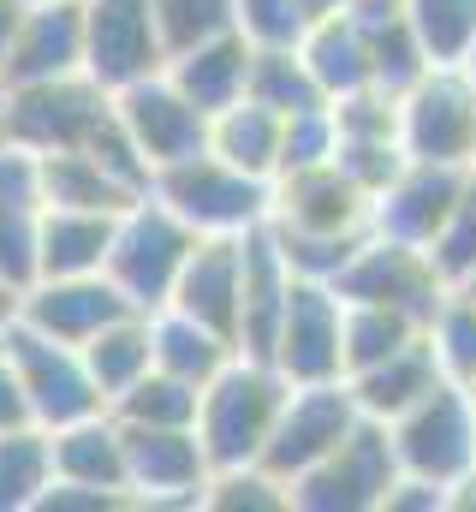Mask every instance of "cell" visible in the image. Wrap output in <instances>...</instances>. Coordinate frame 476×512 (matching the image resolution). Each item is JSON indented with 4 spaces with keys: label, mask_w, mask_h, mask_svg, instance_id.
<instances>
[{
    "label": "cell",
    "mask_w": 476,
    "mask_h": 512,
    "mask_svg": "<svg viewBox=\"0 0 476 512\" xmlns=\"http://www.w3.org/2000/svg\"><path fill=\"white\" fill-rule=\"evenodd\" d=\"M292 382L268 364V358H244L203 387V411H197V435H203V453L215 471H238V465H262L268 453V435L280 423V405H286Z\"/></svg>",
    "instance_id": "obj_1"
},
{
    "label": "cell",
    "mask_w": 476,
    "mask_h": 512,
    "mask_svg": "<svg viewBox=\"0 0 476 512\" xmlns=\"http://www.w3.org/2000/svg\"><path fill=\"white\" fill-rule=\"evenodd\" d=\"M155 197L191 227V233H250L274 215V179H256L215 149L179 167L155 173Z\"/></svg>",
    "instance_id": "obj_2"
},
{
    "label": "cell",
    "mask_w": 476,
    "mask_h": 512,
    "mask_svg": "<svg viewBox=\"0 0 476 512\" xmlns=\"http://www.w3.org/2000/svg\"><path fill=\"white\" fill-rule=\"evenodd\" d=\"M203 233H191L155 191L137 197L125 215H119V233H114V251H108V274L119 280V292L137 304V310H167L173 286H179V268Z\"/></svg>",
    "instance_id": "obj_3"
},
{
    "label": "cell",
    "mask_w": 476,
    "mask_h": 512,
    "mask_svg": "<svg viewBox=\"0 0 476 512\" xmlns=\"http://www.w3.org/2000/svg\"><path fill=\"white\" fill-rule=\"evenodd\" d=\"M405 477L399 465V447H393V429L363 417L346 447L328 453L316 471H304L292 483V507L298 512H381L387 507V489Z\"/></svg>",
    "instance_id": "obj_4"
},
{
    "label": "cell",
    "mask_w": 476,
    "mask_h": 512,
    "mask_svg": "<svg viewBox=\"0 0 476 512\" xmlns=\"http://www.w3.org/2000/svg\"><path fill=\"white\" fill-rule=\"evenodd\" d=\"M399 143L411 161L476 167V72L471 66H429L399 96Z\"/></svg>",
    "instance_id": "obj_5"
},
{
    "label": "cell",
    "mask_w": 476,
    "mask_h": 512,
    "mask_svg": "<svg viewBox=\"0 0 476 512\" xmlns=\"http://www.w3.org/2000/svg\"><path fill=\"white\" fill-rule=\"evenodd\" d=\"M114 114V90H102L90 72L48 78V84H18L6 90V143H24L36 155L54 149H84L96 126Z\"/></svg>",
    "instance_id": "obj_6"
},
{
    "label": "cell",
    "mask_w": 476,
    "mask_h": 512,
    "mask_svg": "<svg viewBox=\"0 0 476 512\" xmlns=\"http://www.w3.org/2000/svg\"><path fill=\"white\" fill-rule=\"evenodd\" d=\"M393 429V447H399V465L411 477H429L441 489H453L459 477L476 471V399L465 382H447L435 387L417 411H405Z\"/></svg>",
    "instance_id": "obj_7"
},
{
    "label": "cell",
    "mask_w": 476,
    "mask_h": 512,
    "mask_svg": "<svg viewBox=\"0 0 476 512\" xmlns=\"http://www.w3.org/2000/svg\"><path fill=\"white\" fill-rule=\"evenodd\" d=\"M340 298L352 304H393V310H411L417 322H435L441 304H447V274L435 268V256L423 245H405V239H387L369 227V239L357 245V256L346 262V274L334 280Z\"/></svg>",
    "instance_id": "obj_8"
},
{
    "label": "cell",
    "mask_w": 476,
    "mask_h": 512,
    "mask_svg": "<svg viewBox=\"0 0 476 512\" xmlns=\"http://www.w3.org/2000/svg\"><path fill=\"white\" fill-rule=\"evenodd\" d=\"M292 387L310 382H346V298L328 280H292L274 358H268Z\"/></svg>",
    "instance_id": "obj_9"
},
{
    "label": "cell",
    "mask_w": 476,
    "mask_h": 512,
    "mask_svg": "<svg viewBox=\"0 0 476 512\" xmlns=\"http://www.w3.org/2000/svg\"><path fill=\"white\" fill-rule=\"evenodd\" d=\"M6 358L18 364L30 411H36L42 429H66V423H84V417L108 411V399H102V387H96L78 346H60V340L36 334L30 322H12L6 328Z\"/></svg>",
    "instance_id": "obj_10"
},
{
    "label": "cell",
    "mask_w": 476,
    "mask_h": 512,
    "mask_svg": "<svg viewBox=\"0 0 476 512\" xmlns=\"http://www.w3.org/2000/svg\"><path fill=\"white\" fill-rule=\"evenodd\" d=\"M357 423H363V411H357V399H352V382L292 387L286 405H280V423H274V435H268L262 465H268L274 477L298 483L304 471H316L328 453L346 447V435H352Z\"/></svg>",
    "instance_id": "obj_11"
},
{
    "label": "cell",
    "mask_w": 476,
    "mask_h": 512,
    "mask_svg": "<svg viewBox=\"0 0 476 512\" xmlns=\"http://www.w3.org/2000/svg\"><path fill=\"white\" fill-rule=\"evenodd\" d=\"M84 72L114 96L137 78L167 72L155 0H84Z\"/></svg>",
    "instance_id": "obj_12"
},
{
    "label": "cell",
    "mask_w": 476,
    "mask_h": 512,
    "mask_svg": "<svg viewBox=\"0 0 476 512\" xmlns=\"http://www.w3.org/2000/svg\"><path fill=\"white\" fill-rule=\"evenodd\" d=\"M119 120L125 131L137 137V149H143V161L161 173V167H179V161H197V155H209V137H215V114H203L167 72H155V78H137V84H125L114 96Z\"/></svg>",
    "instance_id": "obj_13"
},
{
    "label": "cell",
    "mask_w": 476,
    "mask_h": 512,
    "mask_svg": "<svg viewBox=\"0 0 476 512\" xmlns=\"http://www.w3.org/2000/svg\"><path fill=\"white\" fill-rule=\"evenodd\" d=\"M125 435V477L137 507H203V489L215 477L197 429H155V423H119Z\"/></svg>",
    "instance_id": "obj_14"
},
{
    "label": "cell",
    "mask_w": 476,
    "mask_h": 512,
    "mask_svg": "<svg viewBox=\"0 0 476 512\" xmlns=\"http://www.w3.org/2000/svg\"><path fill=\"white\" fill-rule=\"evenodd\" d=\"M268 221L292 227V233H369L375 197L340 161H322V167H298V173L274 179V215Z\"/></svg>",
    "instance_id": "obj_15"
},
{
    "label": "cell",
    "mask_w": 476,
    "mask_h": 512,
    "mask_svg": "<svg viewBox=\"0 0 476 512\" xmlns=\"http://www.w3.org/2000/svg\"><path fill=\"white\" fill-rule=\"evenodd\" d=\"M137 304L119 292V280L102 268V274H66V280H36L24 292V310L18 322H30L36 334L60 340V346H90L108 322L131 316Z\"/></svg>",
    "instance_id": "obj_16"
},
{
    "label": "cell",
    "mask_w": 476,
    "mask_h": 512,
    "mask_svg": "<svg viewBox=\"0 0 476 512\" xmlns=\"http://www.w3.org/2000/svg\"><path fill=\"white\" fill-rule=\"evenodd\" d=\"M465 179L471 167H447V161H405V173L375 197V233L387 239H405V245H435L441 227L453 221L459 197H465Z\"/></svg>",
    "instance_id": "obj_17"
},
{
    "label": "cell",
    "mask_w": 476,
    "mask_h": 512,
    "mask_svg": "<svg viewBox=\"0 0 476 512\" xmlns=\"http://www.w3.org/2000/svg\"><path fill=\"white\" fill-rule=\"evenodd\" d=\"M173 310L209 322L215 334H227L238 346V322H244V233H203L185 268H179V286L167 298Z\"/></svg>",
    "instance_id": "obj_18"
},
{
    "label": "cell",
    "mask_w": 476,
    "mask_h": 512,
    "mask_svg": "<svg viewBox=\"0 0 476 512\" xmlns=\"http://www.w3.org/2000/svg\"><path fill=\"white\" fill-rule=\"evenodd\" d=\"M84 72V0H30L18 42L0 60V84H48Z\"/></svg>",
    "instance_id": "obj_19"
},
{
    "label": "cell",
    "mask_w": 476,
    "mask_h": 512,
    "mask_svg": "<svg viewBox=\"0 0 476 512\" xmlns=\"http://www.w3.org/2000/svg\"><path fill=\"white\" fill-rule=\"evenodd\" d=\"M346 382H352V399H357L363 417H375V423H399L405 411H417L435 387L447 382V370H441V358H435V340L423 334L417 346L393 352L387 364L357 370V376H346Z\"/></svg>",
    "instance_id": "obj_20"
},
{
    "label": "cell",
    "mask_w": 476,
    "mask_h": 512,
    "mask_svg": "<svg viewBox=\"0 0 476 512\" xmlns=\"http://www.w3.org/2000/svg\"><path fill=\"white\" fill-rule=\"evenodd\" d=\"M125 215V209H119ZM119 215L108 209H48L42 203V233H36V280H66V274H102L114 251Z\"/></svg>",
    "instance_id": "obj_21"
},
{
    "label": "cell",
    "mask_w": 476,
    "mask_h": 512,
    "mask_svg": "<svg viewBox=\"0 0 476 512\" xmlns=\"http://www.w3.org/2000/svg\"><path fill=\"white\" fill-rule=\"evenodd\" d=\"M250 60H256V42H250L244 30H227V36H215V42H197V48L173 54V60H167V78H173L203 114H221V108H233V102L250 96Z\"/></svg>",
    "instance_id": "obj_22"
},
{
    "label": "cell",
    "mask_w": 476,
    "mask_h": 512,
    "mask_svg": "<svg viewBox=\"0 0 476 512\" xmlns=\"http://www.w3.org/2000/svg\"><path fill=\"white\" fill-rule=\"evenodd\" d=\"M298 48H304V60H310V72H316V84H322L328 102L357 96V90L375 84V54H369V18L363 12H328V18H316Z\"/></svg>",
    "instance_id": "obj_23"
},
{
    "label": "cell",
    "mask_w": 476,
    "mask_h": 512,
    "mask_svg": "<svg viewBox=\"0 0 476 512\" xmlns=\"http://www.w3.org/2000/svg\"><path fill=\"white\" fill-rule=\"evenodd\" d=\"M54 477L66 483H96V489H125L131 495V477H125V435H119L114 411H96L84 423H66L54 429ZM137 501V495H131Z\"/></svg>",
    "instance_id": "obj_24"
},
{
    "label": "cell",
    "mask_w": 476,
    "mask_h": 512,
    "mask_svg": "<svg viewBox=\"0 0 476 512\" xmlns=\"http://www.w3.org/2000/svg\"><path fill=\"white\" fill-rule=\"evenodd\" d=\"M149 328H155V370H173V376H185L197 387H209L238 358V346L227 334H215L209 322H197V316H185L173 304L155 310Z\"/></svg>",
    "instance_id": "obj_25"
},
{
    "label": "cell",
    "mask_w": 476,
    "mask_h": 512,
    "mask_svg": "<svg viewBox=\"0 0 476 512\" xmlns=\"http://www.w3.org/2000/svg\"><path fill=\"white\" fill-rule=\"evenodd\" d=\"M280 143H286V114L262 108L256 96L221 108L215 114V137H209V149L221 161H233V167L256 173V179H280Z\"/></svg>",
    "instance_id": "obj_26"
},
{
    "label": "cell",
    "mask_w": 476,
    "mask_h": 512,
    "mask_svg": "<svg viewBox=\"0 0 476 512\" xmlns=\"http://www.w3.org/2000/svg\"><path fill=\"white\" fill-rule=\"evenodd\" d=\"M78 352H84L90 376L102 387V399L114 405L125 387H137L155 370V328H149V310H131V316L108 322V328H102L90 346H78Z\"/></svg>",
    "instance_id": "obj_27"
},
{
    "label": "cell",
    "mask_w": 476,
    "mask_h": 512,
    "mask_svg": "<svg viewBox=\"0 0 476 512\" xmlns=\"http://www.w3.org/2000/svg\"><path fill=\"white\" fill-rule=\"evenodd\" d=\"M42 203L48 209H108V215H119L137 197L90 149H54V155H42Z\"/></svg>",
    "instance_id": "obj_28"
},
{
    "label": "cell",
    "mask_w": 476,
    "mask_h": 512,
    "mask_svg": "<svg viewBox=\"0 0 476 512\" xmlns=\"http://www.w3.org/2000/svg\"><path fill=\"white\" fill-rule=\"evenodd\" d=\"M54 483V429L24 423L0 435V512H30L42 507Z\"/></svg>",
    "instance_id": "obj_29"
},
{
    "label": "cell",
    "mask_w": 476,
    "mask_h": 512,
    "mask_svg": "<svg viewBox=\"0 0 476 512\" xmlns=\"http://www.w3.org/2000/svg\"><path fill=\"white\" fill-rule=\"evenodd\" d=\"M429 334V322H417L411 310H393V304H352L346 298V376L369 370V364H387L393 352L417 346Z\"/></svg>",
    "instance_id": "obj_30"
},
{
    "label": "cell",
    "mask_w": 476,
    "mask_h": 512,
    "mask_svg": "<svg viewBox=\"0 0 476 512\" xmlns=\"http://www.w3.org/2000/svg\"><path fill=\"white\" fill-rule=\"evenodd\" d=\"M250 96L262 108L286 114V120L310 114V108H328V96H322L304 48H256V60H250Z\"/></svg>",
    "instance_id": "obj_31"
},
{
    "label": "cell",
    "mask_w": 476,
    "mask_h": 512,
    "mask_svg": "<svg viewBox=\"0 0 476 512\" xmlns=\"http://www.w3.org/2000/svg\"><path fill=\"white\" fill-rule=\"evenodd\" d=\"M119 423H155V429H197V411H203V387L173 376V370H149L137 387H125L114 405Z\"/></svg>",
    "instance_id": "obj_32"
},
{
    "label": "cell",
    "mask_w": 476,
    "mask_h": 512,
    "mask_svg": "<svg viewBox=\"0 0 476 512\" xmlns=\"http://www.w3.org/2000/svg\"><path fill=\"white\" fill-rule=\"evenodd\" d=\"M405 24L417 30L423 54L435 66L476 60V0H405Z\"/></svg>",
    "instance_id": "obj_33"
},
{
    "label": "cell",
    "mask_w": 476,
    "mask_h": 512,
    "mask_svg": "<svg viewBox=\"0 0 476 512\" xmlns=\"http://www.w3.org/2000/svg\"><path fill=\"white\" fill-rule=\"evenodd\" d=\"M369 54H375V90H387V96H405V90L435 66V60L423 54L417 30L405 24V12L369 18Z\"/></svg>",
    "instance_id": "obj_34"
},
{
    "label": "cell",
    "mask_w": 476,
    "mask_h": 512,
    "mask_svg": "<svg viewBox=\"0 0 476 512\" xmlns=\"http://www.w3.org/2000/svg\"><path fill=\"white\" fill-rule=\"evenodd\" d=\"M155 24H161L167 60H173L197 42H215V36L238 30V0H155Z\"/></svg>",
    "instance_id": "obj_35"
},
{
    "label": "cell",
    "mask_w": 476,
    "mask_h": 512,
    "mask_svg": "<svg viewBox=\"0 0 476 512\" xmlns=\"http://www.w3.org/2000/svg\"><path fill=\"white\" fill-rule=\"evenodd\" d=\"M209 512H286L292 507V483L274 477L268 465H238V471H215L203 489Z\"/></svg>",
    "instance_id": "obj_36"
},
{
    "label": "cell",
    "mask_w": 476,
    "mask_h": 512,
    "mask_svg": "<svg viewBox=\"0 0 476 512\" xmlns=\"http://www.w3.org/2000/svg\"><path fill=\"white\" fill-rule=\"evenodd\" d=\"M429 340H435V358H441V370L453 376V382H476V298L471 292H447V304H441V316L429 322Z\"/></svg>",
    "instance_id": "obj_37"
},
{
    "label": "cell",
    "mask_w": 476,
    "mask_h": 512,
    "mask_svg": "<svg viewBox=\"0 0 476 512\" xmlns=\"http://www.w3.org/2000/svg\"><path fill=\"white\" fill-rule=\"evenodd\" d=\"M268 227H274V221H268ZM274 239H280V251H286V262H292L298 280H328V286H334L369 233H292V227H274Z\"/></svg>",
    "instance_id": "obj_38"
},
{
    "label": "cell",
    "mask_w": 476,
    "mask_h": 512,
    "mask_svg": "<svg viewBox=\"0 0 476 512\" xmlns=\"http://www.w3.org/2000/svg\"><path fill=\"white\" fill-rule=\"evenodd\" d=\"M36 233H42V209H24V203H0V274L30 292L36 286Z\"/></svg>",
    "instance_id": "obj_39"
},
{
    "label": "cell",
    "mask_w": 476,
    "mask_h": 512,
    "mask_svg": "<svg viewBox=\"0 0 476 512\" xmlns=\"http://www.w3.org/2000/svg\"><path fill=\"white\" fill-rule=\"evenodd\" d=\"M334 149H340L334 102H328V108H310V114H292V120H286V143H280V173L322 167V161H334Z\"/></svg>",
    "instance_id": "obj_40"
},
{
    "label": "cell",
    "mask_w": 476,
    "mask_h": 512,
    "mask_svg": "<svg viewBox=\"0 0 476 512\" xmlns=\"http://www.w3.org/2000/svg\"><path fill=\"white\" fill-rule=\"evenodd\" d=\"M238 30L256 48H298L310 30L304 0H238Z\"/></svg>",
    "instance_id": "obj_41"
},
{
    "label": "cell",
    "mask_w": 476,
    "mask_h": 512,
    "mask_svg": "<svg viewBox=\"0 0 476 512\" xmlns=\"http://www.w3.org/2000/svg\"><path fill=\"white\" fill-rule=\"evenodd\" d=\"M429 256H435V268L447 274V286H459L465 274H476V167H471V179H465V197H459L453 221H447L441 239L429 245Z\"/></svg>",
    "instance_id": "obj_42"
},
{
    "label": "cell",
    "mask_w": 476,
    "mask_h": 512,
    "mask_svg": "<svg viewBox=\"0 0 476 512\" xmlns=\"http://www.w3.org/2000/svg\"><path fill=\"white\" fill-rule=\"evenodd\" d=\"M119 507H137V501H131L125 489H96V483H66V477H54L36 512H119Z\"/></svg>",
    "instance_id": "obj_43"
},
{
    "label": "cell",
    "mask_w": 476,
    "mask_h": 512,
    "mask_svg": "<svg viewBox=\"0 0 476 512\" xmlns=\"http://www.w3.org/2000/svg\"><path fill=\"white\" fill-rule=\"evenodd\" d=\"M24 423H36V411H30V393H24L18 364H12L6 346H0V435H6V429H24Z\"/></svg>",
    "instance_id": "obj_44"
},
{
    "label": "cell",
    "mask_w": 476,
    "mask_h": 512,
    "mask_svg": "<svg viewBox=\"0 0 476 512\" xmlns=\"http://www.w3.org/2000/svg\"><path fill=\"white\" fill-rule=\"evenodd\" d=\"M381 512H447V489L441 483H429V477H399L393 489H387V507Z\"/></svg>",
    "instance_id": "obj_45"
},
{
    "label": "cell",
    "mask_w": 476,
    "mask_h": 512,
    "mask_svg": "<svg viewBox=\"0 0 476 512\" xmlns=\"http://www.w3.org/2000/svg\"><path fill=\"white\" fill-rule=\"evenodd\" d=\"M24 12H30V0H0V60H6V48L18 42V24H24Z\"/></svg>",
    "instance_id": "obj_46"
},
{
    "label": "cell",
    "mask_w": 476,
    "mask_h": 512,
    "mask_svg": "<svg viewBox=\"0 0 476 512\" xmlns=\"http://www.w3.org/2000/svg\"><path fill=\"white\" fill-rule=\"evenodd\" d=\"M18 310H24V292H18V286H12V280L0 274V334H6L12 322H18Z\"/></svg>",
    "instance_id": "obj_47"
},
{
    "label": "cell",
    "mask_w": 476,
    "mask_h": 512,
    "mask_svg": "<svg viewBox=\"0 0 476 512\" xmlns=\"http://www.w3.org/2000/svg\"><path fill=\"white\" fill-rule=\"evenodd\" d=\"M352 12H363V18H393V12H405V0H352Z\"/></svg>",
    "instance_id": "obj_48"
},
{
    "label": "cell",
    "mask_w": 476,
    "mask_h": 512,
    "mask_svg": "<svg viewBox=\"0 0 476 512\" xmlns=\"http://www.w3.org/2000/svg\"><path fill=\"white\" fill-rule=\"evenodd\" d=\"M304 12H310V24H316V18H328V12H352V0H304Z\"/></svg>",
    "instance_id": "obj_49"
},
{
    "label": "cell",
    "mask_w": 476,
    "mask_h": 512,
    "mask_svg": "<svg viewBox=\"0 0 476 512\" xmlns=\"http://www.w3.org/2000/svg\"><path fill=\"white\" fill-rule=\"evenodd\" d=\"M459 292H471V298H476V274H465V280H459Z\"/></svg>",
    "instance_id": "obj_50"
},
{
    "label": "cell",
    "mask_w": 476,
    "mask_h": 512,
    "mask_svg": "<svg viewBox=\"0 0 476 512\" xmlns=\"http://www.w3.org/2000/svg\"><path fill=\"white\" fill-rule=\"evenodd\" d=\"M0 131H6V84H0Z\"/></svg>",
    "instance_id": "obj_51"
},
{
    "label": "cell",
    "mask_w": 476,
    "mask_h": 512,
    "mask_svg": "<svg viewBox=\"0 0 476 512\" xmlns=\"http://www.w3.org/2000/svg\"><path fill=\"white\" fill-rule=\"evenodd\" d=\"M0 346H6V334H0Z\"/></svg>",
    "instance_id": "obj_52"
},
{
    "label": "cell",
    "mask_w": 476,
    "mask_h": 512,
    "mask_svg": "<svg viewBox=\"0 0 476 512\" xmlns=\"http://www.w3.org/2000/svg\"><path fill=\"white\" fill-rule=\"evenodd\" d=\"M471 72H476V60H471Z\"/></svg>",
    "instance_id": "obj_53"
}]
</instances>
